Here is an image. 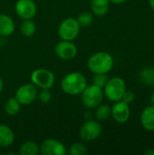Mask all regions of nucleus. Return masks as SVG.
<instances>
[{
	"label": "nucleus",
	"mask_w": 154,
	"mask_h": 155,
	"mask_svg": "<svg viewBox=\"0 0 154 155\" xmlns=\"http://www.w3.org/2000/svg\"><path fill=\"white\" fill-rule=\"evenodd\" d=\"M66 153L65 146L55 139H46L40 146V153L42 155H64Z\"/></svg>",
	"instance_id": "11"
},
{
	"label": "nucleus",
	"mask_w": 154,
	"mask_h": 155,
	"mask_svg": "<svg viewBox=\"0 0 154 155\" xmlns=\"http://www.w3.org/2000/svg\"><path fill=\"white\" fill-rule=\"evenodd\" d=\"M20 108H21V104L17 101L15 97L9 98L5 104V111L6 114L10 116L16 115L19 113Z\"/></svg>",
	"instance_id": "20"
},
{
	"label": "nucleus",
	"mask_w": 154,
	"mask_h": 155,
	"mask_svg": "<svg viewBox=\"0 0 154 155\" xmlns=\"http://www.w3.org/2000/svg\"><path fill=\"white\" fill-rule=\"evenodd\" d=\"M82 102L84 105L88 109H95L102 104L103 99V88H100L94 84L87 85L82 92Z\"/></svg>",
	"instance_id": "4"
},
{
	"label": "nucleus",
	"mask_w": 154,
	"mask_h": 155,
	"mask_svg": "<svg viewBox=\"0 0 154 155\" xmlns=\"http://www.w3.org/2000/svg\"><path fill=\"white\" fill-rule=\"evenodd\" d=\"M38 99L43 104H47L52 99V94L49 89H42L38 94Z\"/></svg>",
	"instance_id": "25"
},
{
	"label": "nucleus",
	"mask_w": 154,
	"mask_h": 155,
	"mask_svg": "<svg viewBox=\"0 0 154 155\" xmlns=\"http://www.w3.org/2000/svg\"><path fill=\"white\" fill-rule=\"evenodd\" d=\"M108 81V77L106 74H94V76L93 78V84L103 88Z\"/></svg>",
	"instance_id": "24"
},
{
	"label": "nucleus",
	"mask_w": 154,
	"mask_h": 155,
	"mask_svg": "<svg viewBox=\"0 0 154 155\" xmlns=\"http://www.w3.org/2000/svg\"><path fill=\"white\" fill-rule=\"evenodd\" d=\"M150 6L152 10H154V0H150Z\"/></svg>",
	"instance_id": "30"
},
{
	"label": "nucleus",
	"mask_w": 154,
	"mask_h": 155,
	"mask_svg": "<svg viewBox=\"0 0 154 155\" xmlns=\"http://www.w3.org/2000/svg\"><path fill=\"white\" fill-rule=\"evenodd\" d=\"M87 86L85 76L79 72H72L64 76L61 81L62 90L70 95H78Z\"/></svg>",
	"instance_id": "1"
},
{
	"label": "nucleus",
	"mask_w": 154,
	"mask_h": 155,
	"mask_svg": "<svg viewBox=\"0 0 154 155\" xmlns=\"http://www.w3.org/2000/svg\"><path fill=\"white\" fill-rule=\"evenodd\" d=\"M102 134V126L98 121L89 120L84 123L79 132V136L83 141L92 142L96 140Z\"/></svg>",
	"instance_id": "7"
},
{
	"label": "nucleus",
	"mask_w": 154,
	"mask_h": 155,
	"mask_svg": "<svg viewBox=\"0 0 154 155\" xmlns=\"http://www.w3.org/2000/svg\"><path fill=\"white\" fill-rule=\"evenodd\" d=\"M76 20L81 27H88L93 21V15L90 12H83L79 14Z\"/></svg>",
	"instance_id": "22"
},
{
	"label": "nucleus",
	"mask_w": 154,
	"mask_h": 155,
	"mask_svg": "<svg viewBox=\"0 0 154 155\" xmlns=\"http://www.w3.org/2000/svg\"><path fill=\"white\" fill-rule=\"evenodd\" d=\"M17 101L23 105L31 104L37 97V89L34 84H24L15 91Z\"/></svg>",
	"instance_id": "8"
},
{
	"label": "nucleus",
	"mask_w": 154,
	"mask_h": 155,
	"mask_svg": "<svg viewBox=\"0 0 154 155\" xmlns=\"http://www.w3.org/2000/svg\"><path fill=\"white\" fill-rule=\"evenodd\" d=\"M81 26L76 19L67 17L64 19L58 27V35L62 40L74 41L80 33Z\"/></svg>",
	"instance_id": "5"
},
{
	"label": "nucleus",
	"mask_w": 154,
	"mask_h": 155,
	"mask_svg": "<svg viewBox=\"0 0 154 155\" xmlns=\"http://www.w3.org/2000/svg\"><path fill=\"white\" fill-rule=\"evenodd\" d=\"M103 89V93L108 100L118 102L122 100L123 95L126 91V84L121 77H113L107 81Z\"/></svg>",
	"instance_id": "3"
},
{
	"label": "nucleus",
	"mask_w": 154,
	"mask_h": 155,
	"mask_svg": "<svg viewBox=\"0 0 154 155\" xmlns=\"http://www.w3.org/2000/svg\"><path fill=\"white\" fill-rule=\"evenodd\" d=\"M3 89H4V82H3V79L1 78V76H0V94L3 92Z\"/></svg>",
	"instance_id": "29"
},
{
	"label": "nucleus",
	"mask_w": 154,
	"mask_h": 155,
	"mask_svg": "<svg viewBox=\"0 0 154 155\" xmlns=\"http://www.w3.org/2000/svg\"><path fill=\"white\" fill-rule=\"evenodd\" d=\"M87 65L93 74H107L113 66V58L107 52H97L90 56Z\"/></svg>",
	"instance_id": "2"
},
{
	"label": "nucleus",
	"mask_w": 154,
	"mask_h": 155,
	"mask_svg": "<svg viewBox=\"0 0 154 155\" xmlns=\"http://www.w3.org/2000/svg\"><path fill=\"white\" fill-rule=\"evenodd\" d=\"M15 141L13 130L6 124H0V147H9Z\"/></svg>",
	"instance_id": "14"
},
{
	"label": "nucleus",
	"mask_w": 154,
	"mask_h": 155,
	"mask_svg": "<svg viewBox=\"0 0 154 155\" xmlns=\"http://www.w3.org/2000/svg\"><path fill=\"white\" fill-rule=\"evenodd\" d=\"M110 2L113 3V4H116V5H119V4H123L124 2H126L127 0H109Z\"/></svg>",
	"instance_id": "27"
},
{
	"label": "nucleus",
	"mask_w": 154,
	"mask_h": 155,
	"mask_svg": "<svg viewBox=\"0 0 154 155\" xmlns=\"http://www.w3.org/2000/svg\"><path fill=\"white\" fill-rule=\"evenodd\" d=\"M36 26L32 19H24L20 25V32L23 35L26 37H31L34 35Z\"/></svg>",
	"instance_id": "19"
},
{
	"label": "nucleus",
	"mask_w": 154,
	"mask_h": 155,
	"mask_svg": "<svg viewBox=\"0 0 154 155\" xmlns=\"http://www.w3.org/2000/svg\"><path fill=\"white\" fill-rule=\"evenodd\" d=\"M40 153V146L32 141L24 143L19 148L20 155H37Z\"/></svg>",
	"instance_id": "17"
},
{
	"label": "nucleus",
	"mask_w": 154,
	"mask_h": 155,
	"mask_svg": "<svg viewBox=\"0 0 154 155\" xmlns=\"http://www.w3.org/2000/svg\"><path fill=\"white\" fill-rule=\"evenodd\" d=\"M112 115V108L108 104H99L96 107L95 118L98 122L107 121Z\"/></svg>",
	"instance_id": "18"
},
{
	"label": "nucleus",
	"mask_w": 154,
	"mask_h": 155,
	"mask_svg": "<svg viewBox=\"0 0 154 155\" xmlns=\"http://www.w3.org/2000/svg\"><path fill=\"white\" fill-rule=\"evenodd\" d=\"M133 100H134V94H133V92L131 91V90H126L124 92L123 95L122 101H123L124 103L130 104H132L133 102Z\"/></svg>",
	"instance_id": "26"
},
{
	"label": "nucleus",
	"mask_w": 154,
	"mask_h": 155,
	"mask_svg": "<svg viewBox=\"0 0 154 155\" xmlns=\"http://www.w3.org/2000/svg\"><path fill=\"white\" fill-rule=\"evenodd\" d=\"M16 15L24 19H32L37 12V7L33 0H17L15 5Z\"/></svg>",
	"instance_id": "10"
},
{
	"label": "nucleus",
	"mask_w": 154,
	"mask_h": 155,
	"mask_svg": "<svg viewBox=\"0 0 154 155\" xmlns=\"http://www.w3.org/2000/svg\"><path fill=\"white\" fill-rule=\"evenodd\" d=\"M30 78L32 84L41 89H50L55 81L54 73L44 68L34 70L30 75Z\"/></svg>",
	"instance_id": "6"
},
{
	"label": "nucleus",
	"mask_w": 154,
	"mask_h": 155,
	"mask_svg": "<svg viewBox=\"0 0 154 155\" xmlns=\"http://www.w3.org/2000/svg\"><path fill=\"white\" fill-rule=\"evenodd\" d=\"M131 115V110L128 104L120 100L115 102L113 106L112 107V116L115 122L119 124L126 123Z\"/></svg>",
	"instance_id": "12"
},
{
	"label": "nucleus",
	"mask_w": 154,
	"mask_h": 155,
	"mask_svg": "<svg viewBox=\"0 0 154 155\" xmlns=\"http://www.w3.org/2000/svg\"><path fill=\"white\" fill-rule=\"evenodd\" d=\"M67 153L70 155H84L87 153V149L84 144L81 143H75L68 148Z\"/></svg>",
	"instance_id": "23"
},
{
	"label": "nucleus",
	"mask_w": 154,
	"mask_h": 155,
	"mask_svg": "<svg viewBox=\"0 0 154 155\" xmlns=\"http://www.w3.org/2000/svg\"><path fill=\"white\" fill-rule=\"evenodd\" d=\"M0 155H1V153H0Z\"/></svg>",
	"instance_id": "32"
},
{
	"label": "nucleus",
	"mask_w": 154,
	"mask_h": 155,
	"mask_svg": "<svg viewBox=\"0 0 154 155\" xmlns=\"http://www.w3.org/2000/svg\"><path fill=\"white\" fill-rule=\"evenodd\" d=\"M152 104L154 105V93L152 94Z\"/></svg>",
	"instance_id": "31"
},
{
	"label": "nucleus",
	"mask_w": 154,
	"mask_h": 155,
	"mask_svg": "<svg viewBox=\"0 0 154 155\" xmlns=\"http://www.w3.org/2000/svg\"><path fill=\"white\" fill-rule=\"evenodd\" d=\"M110 7L109 0H92L91 2V10L93 15L97 16L104 15Z\"/></svg>",
	"instance_id": "16"
},
{
	"label": "nucleus",
	"mask_w": 154,
	"mask_h": 155,
	"mask_svg": "<svg viewBox=\"0 0 154 155\" xmlns=\"http://www.w3.org/2000/svg\"><path fill=\"white\" fill-rule=\"evenodd\" d=\"M144 154L146 155H154V150L152 149H148L144 152Z\"/></svg>",
	"instance_id": "28"
},
{
	"label": "nucleus",
	"mask_w": 154,
	"mask_h": 155,
	"mask_svg": "<svg viewBox=\"0 0 154 155\" xmlns=\"http://www.w3.org/2000/svg\"><path fill=\"white\" fill-rule=\"evenodd\" d=\"M141 124L143 127L150 132L154 131V105L146 107L141 114Z\"/></svg>",
	"instance_id": "15"
},
{
	"label": "nucleus",
	"mask_w": 154,
	"mask_h": 155,
	"mask_svg": "<svg viewBox=\"0 0 154 155\" xmlns=\"http://www.w3.org/2000/svg\"><path fill=\"white\" fill-rule=\"evenodd\" d=\"M140 79L145 84H154V68L146 67L142 70L140 74Z\"/></svg>",
	"instance_id": "21"
},
{
	"label": "nucleus",
	"mask_w": 154,
	"mask_h": 155,
	"mask_svg": "<svg viewBox=\"0 0 154 155\" xmlns=\"http://www.w3.org/2000/svg\"><path fill=\"white\" fill-rule=\"evenodd\" d=\"M14 20L5 14H0V36H10L15 31Z\"/></svg>",
	"instance_id": "13"
},
{
	"label": "nucleus",
	"mask_w": 154,
	"mask_h": 155,
	"mask_svg": "<svg viewBox=\"0 0 154 155\" xmlns=\"http://www.w3.org/2000/svg\"><path fill=\"white\" fill-rule=\"evenodd\" d=\"M55 54L62 60L69 61L74 59L77 54V47L73 41L62 40L59 42L54 48Z\"/></svg>",
	"instance_id": "9"
}]
</instances>
